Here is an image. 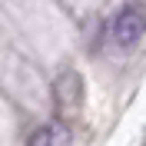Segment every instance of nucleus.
<instances>
[{
	"label": "nucleus",
	"mask_w": 146,
	"mask_h": 146,
	"mask_svg": "<svg viewBox=\"0 0 146 146\" xmlns=\"http://www.w3.org/2000/svg\"><path fill=\"white\" fill-rule=\"evenodd\" d=\"M70 143H73V133H70L66 123H60V119L40 126L33 136H30V146H70Z\"/></svg>",
	"instance_id": "obj_2"
},
{
	"label": "nucleus",
	"mask_w": 146,
	"mask_h": 146,
	"mask_svg": "<svg viewBox=\"0 0 146 146\" xmlns=\"http://www.w3.org/2000/svg\"><path fill=\"white\" fill-rule=\"evenodd\" d=\"M56 100L63 103V106H80V100H83V80H80V73L66 70L63 76L56 80Z\"/></svg>",
	"instance_id": "obj_3"
},
{
	"label": "nucleus",
	"mask_w": 146,
	"mask_h": 146,
	"mask_svg": "<svg viewBox=\"0 0 146 146\" xmlns=\"http://www.w3.org/2000/svg\"><path fill=\"white\" fill-rule=\"evenodd\" d=\"M146 33V7L143 3H123L106 23V36L116 50H133Z\"/></svg>",
	"instance_id": "obj_1"
}]
</instances>
